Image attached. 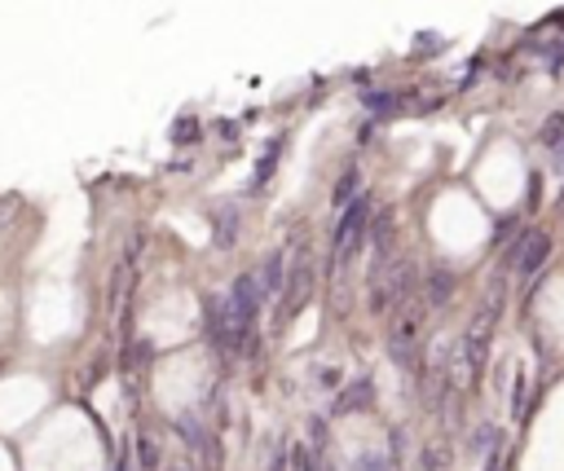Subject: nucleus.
Returning a JSON list of instances; mask_svg holds the SVG:
<instances>
[{"instance_id": "1", "label": "nucleus", "mask_w": 564, "mask_h": 471, "mask_svg": "<svg viewBox=\"0 0 564 471\" xmlns=\"http://www.w3.org/2000/svg\"><path fill=\"white\" fill-rule=\"evenodd\" d=\"M542 145L551 150L555 163H564V110H555V114L542 123Z\"/></svg>"}, {"instance_id": "2", "label": "nucleus", "mask_w": 564, "mask_h": 471, "mask_svg": "<svg viewBox=\"0 0 564 471\" xmlns=\"http://www.w3.org/2000/svg\"><path fill=\"white\" fill-rule=\"evenodd\" d=\"M516 251H520L516 264H520V269H533V264L542 260V251H546V238H542V233H524V242H520Z\"/></svg>"}]
</instances>
